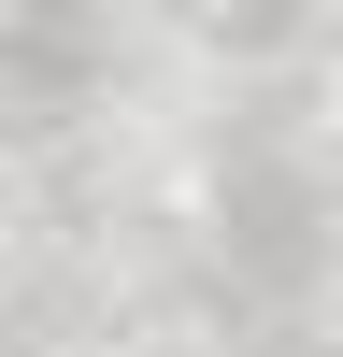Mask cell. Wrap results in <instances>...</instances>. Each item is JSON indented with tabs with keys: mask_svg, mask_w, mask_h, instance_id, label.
<instances>
[{
	"mask_svg": "<svg viewBox=\"0 0 343 357\" xmlns=\"http://www.w3.org/2000/svg\"><path fill=\"white\" fill-rule=\"evenodd\" d=\"M229 243H243V272H272V286L314 272V200H300L286 158H243V172H229Z\"/></svg>",
	"mask_w": 343,
	"mask_h": 357,
	"instance_id": "obj_1",
	"label": "cell"
},
{
	"mask_svg": "<svg viewBox=\"0 0 343 357\" xmlns=\"http://www.w3.org/2000/svg\"><path fill=\"white\" fill-rule=\"evenodd\" d=\"M286 15L300 0H229V43H286Z\"/></svg>",
	"mask_w": 343,
	"mask_h": 357,
	"instance_id": "obj_2",
	"label": "cell"
}]
</instances>
